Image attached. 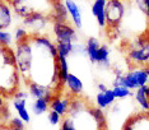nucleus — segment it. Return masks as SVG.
Wrapping results in <instances>:
<instances>
[{"mask_svg": "<svg viewBox=\"0 0 149 130\" xmlns=\"http://www.w3.org/2000/svg\"><path fill=\"white\" fill-rule=\"evenodd\" d=\"M64 4L66 6L68 14H69V18L72 19L74 27L80 29L83 27V17L79 5L77 4L75 0H64Z\"/></svg>", "mask_w": 149, "mask_h": 130, "instance_id": "nucleus-8", "label": "nucleus"}, {"mask_svg": "<svg viewBox=\"0 0 149 130\" xmlns=\"http://www.w3.org/2000/svg\"><path fill=\"white\" fill-rule=\"evenodd\" d=\"M126 60L130 68L147 66L149 63V37L139 35L127 42Z\"/></svg>", "mask_w": 149, "mask_h": 130, "instance_id": "nucleus-2", "label": "nucleus"}, {"mask_svg": "<svg viewBox=\"0 0 149 130\" xmlns=\"http://www.w3.org/2000/svg\"><path fill=\"white\" fill-rule=\"evenodd\" d=\"M50 108V103L45 98H37L32 103V112L35 115H42Z\"/></svg>", "mask_w": 149, "mask_h": 130, "instance_id": "nucleus-20", "label": "nucleus"}, {"mask_svg": "<svg viewBox=\"0 0 149 130\" xmlns=\"http://www.w3.org/2000/svg\"><path fill=\"white\" fill-rule=\"evenodd\" d=\"M8 126H9V128H12V129L24 130V128H26V122L23 121L22 119H19V117H12L10 120H9Z\"/></svg>", "mask_w": 149, "mask_h": 130, "instance_id": "nucleus-24", "label": "nucleus"}, {"mask_svg": "<svg viewBox=\"0 0 149 130\" xmlns=\"http://www.w3.org/2000/svg\"><path fill=\"white\" fill-rule=\"evenodd\" d=\"M52 32L56 37V42L75 43L78 41L77 31L69 23H52Z\"/></svg>", "mask_w": 149, "mask_h": 130, "instance_id": "nucleus-7", "label": "nucleus"}, {"mask_svg": "<svg viewBox=\"0 0 149 130\" xmlns=\"http://www.w3.org/2000/svg\"><path fill=\"white\" fill-rule=\"evenodd\" d=\"M131 4L149 20V0H131Z\"/></svg>", "mask_w": 149, "mask_h": 130, "instance_id": "nucleus-21", "label": "nucleus"}, {"mask_svg": "<svg viewBox=\"0 0 149 130\" xmlns=\"http://www.w3.org/2000/svg\"><path fill=\"white\" fill-rule=\"evenodd\" d=\"M87 110H88V105H87L86 100H83V98H80V97H72L66 116H75L78 114H80V112L87 111Z\"/></svg>", "mask_w": 149, "mask_h": 130, "instance_id": "nucleus-15", "label": "nucleus"}, {"mask_svg": "<svg viewBox=\"0 0 149 130\" xmlns=\"http://www.w3.org/2000/svg\"><path fill=\"white\" fill-rule=\"evenodd\" d=\"M49 20L50 17L45 15L43 13H33V14L23 19V24L28 28L27 32H28L29 36H35V35H41L42 29L46 28Z\"/></svg>", "mask_w": 149, "mask_h": 130, "instance_id": "nucleus-6", "label": "nucleus"}, {"mask_svg": "<svg viewBox=\"0 0 149 130\" xmlns=\"http://www.w3.org/2000/svg\"><path fill=\"white\" fill-rule=\"evenodd\" d=\"M127 0H107L106 19L107 28H120L125 18Z\"/></svg>", "mask_w": 149, "mask_h": 130, "instance_id": "nucleus-5", "label": "nucleus"}, {"mask_svg": "<svg viewBox=\"0 0 149 130\" xmlns=\"http://www.w3.org/2000/svg\"><path fill=\"white\" fill-rule=\"evenodd\" d=\"M13 106H14L18 117L22 119L24 122H29V112L27 110V98H15L13 97Z\"/></svg>", "mask_w": 149, "mask_h": 130, "instance_id": "nucleus-16", "label": "nucleus"}, {"mask_svg": "<svg viewBox=\"0 0 149 130\" xmlns=\"http://www.w3.org/2000/svg\"><path fill=\"white\" fill-rule=\"evenodd\" d=\"M57 57H68L73 54L74 43L73 42H56Z\"/></svg>", "mask_w": 149, "mask_h": 130, "instance_id": "nucleus-19", "label": "nucleus"}, {"mask_svg": "<svg viewBox=\"0 0 149 130\" xmlns=\"http://www.w3.org/2000/svg\"><path fill=\"white\" fill-rule=\"evenodd\" d=\"M102 43L100 42V40L97 37H89L86 42V55L87 57L89 59L91 63H94L96 64V59H97V54H98V50Z\"/></svg>", "mask_w": 149, "mask_h": 130, "instance_id": "nucleus-14", "label": "nucleus"}, {"mask_svg": "<svg viewBox=\"0 0 149 130\" xmlns=\"http://www.w3.org/2000/svg\"><path fill=\"white\" fill-rule=\"evenodd\" d=\"M134 98L135 102L138 103V106L140 107V110L144 112V114H148L149 112V96L145 93L143 88H138L136 91L134 92Z\"/></svg>", "mask_w": 149, "mask_h": 130, "instance_id": "nucleus-18", "label": "nucleus"}, {"mask_svg": "<svg viewBox=\"0 0 149 130\" xmlns=\"http://www.w3.org/2000/svg\"><path fill=\"white\" fill-rule=\"evenodd\" d=\"M12 43H13L12 33L6 32V31H0V45L5 47H10Z\"/></svg>", "mask_w": 149, "mask_h": 130, "instance_id": "nucleus-23", "label": "nucleus"}, {"mask_svg": "<svg viewBox=\"0 0 149 130\" xmlns=\"http://www.w3.org/2000/svg\"><path fill=\"white\" fill-rule=\"evenodd\" d=\"M129 88L130 91H136L138 88L149 85V69L147 66H134L129 68V70L123 77H115L112 82V87Z\"/></svg>", "mask_w": 149, "mask_h": 130, "instance_id": "nucleus-3", "label": "nucleus"}, {"mask_svg": "<svg viewBox=\"0 0 149 130\" xmlns=\"http://www.w3.org/2000/svg\"><path fill=\"white\" fill-rule=\"evenodd\" d=\"M147 68H148V69H149V63H148V64H147Z\"/></svg>", "mask_w": 149, "mask_h": 130, "instance_id": "nucleus-31", "label": "nucleus"}, {"mask_svg": "<svg viewBox=\"0 0 149 130\" xmlns=\"http://www.w3.org/2000/svg\"><path fill=\"white\" fill-rule=\"evenodd\" d=\"M121 130H136V128H135V122H134V117L129 119V120L124 124Z\"/></svg>", "mask_w": 149, "mask_h": 130, "instance_id": "nucleus-28", "label": "nucleus"}, {"mask_svg": "<svg viewBox=\"0 0 149 130\" xmlns=\"http://www.w3.org/2000/svg\"><path fill=\"white\" fill-rule=\"evenodd\" d=\"M88 112L91 114V116L94 119V121L97 122L98 125V129L100 130H106L107 129V119H106V115H104L103 110L98 108L97 106H91L88 107Z\"/></svg>", "mask_w": 149, "mask_h": 130, "instance_id": "nucleus-17", "label": "nucleus"}, {"mask_svg": "<svg viewBox=\"0 0 149 130\" xmlns=\"http://www.w3.org/2000/svg\"><path fill=\"white\" fill-rule=\"evenodd\" d=\"M97 89H98V92H101V93H103V92H106L107 89H108V87L104 83H98L97 84Z\"/></svg>", "mask_w": 149, "mask_h": 130, "instance_id": "nucleus-29", "label": "nucleus"}, {"mask_svg": "<svg viewBox=\"0 0 149 130\" xmlns=\"http://www.w3.org/2000/svg\"><path fill=\"white\" fill-rule=\"evenodd\" d=\"M21 74L17 69L14 50L0 45V94L14 96L19 91Z\"/></svg>", "mask_w": 149, "mask_h": 130, "instance_id": "nucleus-1", "label": "nucleus"}, {"mask_svg": "<svg viewBox=\"0 0 149 130\" xmlns=\"http://www.w3.org/2000/svg\"><path fill=\"white\" fill-rule=\"evenodd\" d=\"M15 64L19 74L24 79L26 84H28L29 79V70L32 65V42L31 36H28L26 40H22L19 42H15L14 49Z\"/></svg>", "mask_w": 149, "mask_h": 130, "instance_id": "nucleus-4", "label": "nucleus"}, {"mask_svg": "<svg viewBox=\"0 0 149 130\" xmlns=\"http://www.w3.org/2000/svg\"><path fill=\"white\" fill-rule=\"evenodd\" d=\"M12 10L10 5L4 0H0V31H5L12 24Z\"/></svg>", "mask_w": 149, "mask_h": 130, "instance_id": "nucleus-12", "label": "nucleus"}, {"mask_svg": "<svg viewBox=\"0 0 149 130\" xmlns=\"http://www.w3.org/2000/svg\"><path fill=\"white\" fill-rule=\"evenodd\" d=\"M106 5H107V0H94L92 6H91V12H92L93 17L96 18L98 26H100L101 28L107 27Z\"/></svg>", "mask_w": 149, "mask_h": 130, "instance_id": "nucleus-9", "label": "nucleus"}, {"mask_svg": "<svg viewBox=\"0 0 149 130\" xmlns=\"http://www.w3.org/2000/svg\"><path fill=\"white\" fill-rule=\"evenodd\" d=\"M111 50L108 45H101L97 54L96 64L100 66V69H108L111 68Z\"/></svg>", "mask_w": 149, "mask_h": 130, "instance_id": "nucleus-13", "label": "nucleus"}, {"mask_svg": "<svg viewBox=\"0 0 149 130\" xmlns=\"http://www.w3.org/2000/svg\"><path fill=\"white\" fill-rule=\"evenodd\" d=\"M47 119H49V122L51 125H59L60 122L63 121V117L59 114H56L55 111H50L49 112V116H47Z\"/></svg>", "mask_w": 149, "mask_h": 130, "instance_id": "nucleus-27", "label": "nucleus"}, {"mask_svg": "<svg viewBox=\"0 0 149 130\" xmlns=\"http://www.w3.org/2000/svg\"><path fill=\"white\" fill-rule=\"evenodd\" d=\"M60 130H75L73 119L69 117V116H65L61 121V129Z\"/></svg>", "mask_w": 149, "mask_h": 130, "instance_id": "nucleus-26", "label": "nucleus"}, {"mask_svg": "<svg viewBox=\"0 0 149 130\" xmlns=\"http://www.w3.org/2000/svg\"><path fill=\"white\" fill-rule=\"evenodd\" d=\"M28 36L29 35H28V32H27V29L24 28V27H18V28L15 29V32H14L15 42H19V41H22V40H26Z\"/></svg>", "mask_w": 149, "mask_h": 130, "instance_id": "nucleus-25", "label": "nucleus"}, {"mask_svg": "<svg viewBox=\"0 0 149 130\" xmlns=\"http://www.w3.org/2000/svg\"><path fill=\"white\" fill-rule=\"evenodd\" d=\"M112 92H113L115 98H116V100H125V98L130 97V96L133 94V91H130L126 87H123V85L112 87Z\"/></svg>", "mask_w": 149, "mask_h": 130, "instance_id": "nucleus-22", "label": "nucleus"}, {"mask_svg": "<svg viewBox=\"0 0 149 130\" xmlns=\"http://www.w3.org/2000/svg\"><path fill=\"white\" fill-rule=\"evenodd\" d=\"M3 106H5V101H4V97L0 94V108H1Z\"/></svg>", "mask_w": 149, "mask_h": 130, "instance_id": "nucleus-30", "label": "nucleus"}, {"mask_svg": "<svg viewBox=\"0 0 149 130\" xmlns=\"http://www.w3.org/2000/svg\"><path fill=\"white\" fill-rule=\"evenodd\" d=\"M72 98L69 96H65V97H61V96L56 94L55 97L52 98V101L50 102V110L55 111L56 114H59L61 117H65L68 115V110H69V103Z\"/></svg>", "mask_w": 149, "mask_h": 130, "instance_id": "nucleus-10", "label": "nucleus"}, {"mask_svg": "<svg viewBox=\"0 0 149 130\" xmlns=\"http://www.w3.org/2000/svg\"><path fill=\"white\" fill-rule=\"evenodd\" d=\"M65 85L68 88V92H69L70 96L73 97H79L83 92V82L80 80V78H78L75 74L73 73H69L68 74V78H66V82H65Z\"/></svg>", "mask_w": 149, "mask_h": 130, "instance_id": "nucleus-11", "label": "nucleus"}]
</instances>
